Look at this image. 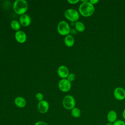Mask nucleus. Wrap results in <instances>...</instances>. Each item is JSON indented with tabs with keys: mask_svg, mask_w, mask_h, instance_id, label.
Instances as JSON below:
<instances>
[{
	"mask_svg": "<svg viewBox=\"0 0 125 125\" xmlns=\"http://www.w3.org/2000/svg\"><path fill=\"white\" fill-rule=\"evenodd\" d=\"M65 17L72 22H76L80 18L79 12L74 9H68L66 10L64 13Z\"/></svg>",
	"mask_w": 125,
	"mask_h": 125,
	"instance_id": "nucleus-3",
	"label": "nucleus"
},
{
	"mask_svg": "<svg viewBox=\"0 0 125 125\" xmlns=\"http://www.w3.org/2000/svg\"><path fill=\"white\" fill-rule=\"evenodd\" d=\"M57 31L62 36H67L70 32V27L67 22L64 21H60L57 25Z\"/></svg>",
	"mask_w": 125,
	"mask_h": 125,
	"instance_id": "nucleus-4",
	"label": "nucleus"
},
{
	"mask_svg": "<svg viewBox=\"0 0 125 125\" xmlns=\"http://www.w3.org/2000/svg\"><path fill=\"white\" fill-rule=\"evenodd\" d=\"M80 1L79 0H68L67 2L71 4H75Z\"/></svg>",
	"mask_w": 125,
	"mask_h": 125,
	"instance_id": "nucleus-22",
	"label": "nucleus"
},
{
	"mask_svg": "<svg viewBox=\"0 0 125 125\" xmlns=\"http://www.w3.org/2000/svg\"><path fill=\"white\" fill-rule=\"evenodd\" d=\"M64 42L66 46L70 47L73 46V45L74 44L75 39L72 35L69 34L65 37Z\"/></svg>",
	"mask_w": 125,
	"mask_h": 125,
	"instance_id": "nucleus-14",
	"label": "nucleus"
},
{
	"mask_svg": "<svg viewBox=\"0 0 125 125\" xmlns=\"http://www.w3.org/2000/svg\"><path fill=\"white\" fill-rule=\"evenodd\" d=\"M62 104L64 108L67 110H71L75 107L76 101L72 96L68 95L64 97Z\"/></svg>",
	"mask_w": 125,
	"mask_h": 125,
	"instance_id": "nucleus-5",
	"label": "nucleus"
},
{
	"mask_svg": "<svg viewBox=\"0 0 125 125\" xmlns=\"http://www.w3.org/2000/svg\"><path fill=\"white\" fill-rule=\"evenodd\" d=\"M15 105L19 108H23L26 105V101L25 99L21 96H18L14 100Z\"/></svg>",
	"mask_w": 125,
	"mask_h": 125,
	"instance_id": "nucleus-12",
	"label": "nucleus"
},
{
	"mask_svg": "<svg viewBox=\"0 0 125 125\" xmlns=\"http://www.w3.org/2000/svg\"><path fill=\"white\" fill-rule=\"evenodd\" d=\"M35 97H36V100L39 102H40V101H42L43 100V95L41 92L37 93L36 94Z\"/></svg>",
	"mask_w": 125,
	"mask_h": 125,
	"instance_id": "nucleus-18",
	"label": "nucleus"
},
{
	"mask_svg": "<svg viewBox=\"0 0 125 125\" xmlns=\"http://www.w3.org/2000/svg\"><path fill=\"white\" fill-rule=\"evenodd\" d=\"M88 0H81L80 1L82 2V3H84V2H86L87 1H88Z\"/></svg>",
	"mask_w": 125,
	"mask_h": 125,
	"instance_id": "nucleus-26",
	"label": "nucleus"
},
{
	"mask_svg": "<svg viewBox=\"0 0 125 125\" xmlns=\"http://www.w3.org/2000/svg\"><path fill=\"white\" fill-rule=\"evenodd\" d=\"M92 5H94V4H96V3H97L98 2H99V0H90L89 1Z\"/></svg>",
	"mask_w": 125,
	"mask_h": 125,
	"instance_id": "nucleus-23",
	"label": "nucleus"
},
{
	"mask_svg": "<svg viewBox=\"0 0 125 125\" xmlns=\"http://www.w3.org/2000/svg\"><path fill=\"white\" fill-rule=\"evenodd\" d=\"M37 108L39 112L42 114H45L49 109V104L46 100H42L39 102L37 105Z\"/></svg>",
	"mask_w": 125,
	"mask_h": 125,
	"instance_id": "nucleus-7",
	"label": "nucleus"
},
{
	"mask_svg": "<svg viewBox=\"0 0 125 125\" xmlns=\"http://www.w3.org/2000/svg\"><path fill=\"white\" fill-rule=\"evenodd\" d=\"M58 87L61 91L67 92L70 90L71 83L67 79H62L58 83Z\"/></svg>",
	"mask_w": 125,
	"mask_h": 125,
	"instance_id": "nucleus-6",
	"label": "nucleus"
},
{
	"mask_svg": "<svg viewBox=\"0 0 125 125\" xmlns=\"http://www.w3.org/2000/svg\"><path fill=\"white\" fill-rule=\"evenodd\" d=\"M105 125H113V123H110V122H107Z\"/></svg>",
	"mask_w": 125,
	"mask_h": 125,
	"instance_id": "nucleus-25",
	"label": "nucleus"
},
{
	"mask_svg": "<svg viewBox=\"0 0 125 125\" xmlns=\"http://www.w3.org/2000/svg\"><path fill=\"white\" fill-rule=\"evenodd\" d=\"M57 73L60 78L62 79H66L69 74V71L66 66L62 65L58 67Z\"/></svg>",
	"mask_w": 125,
	"mask_h": 125,
	"instance_id": "nucleus-9",
	"label": "nucleus"
},
{
	"mask_svg": "<svg viewBox=\"0 0 125 125\" xmlns=\"http://www.w3.org/2000/svg\"><path fill=\"white\" fill-rule=\"evenodd\" d=\"M19 22L22 26L26 27L31 24V19L28 15L24 14L20 16L19 18Z\"/></svg>",
	"mask_w": 125,
	"mask_h": 125,
	"instance_id": "nucleus-11",
	"label": "nucleus"
},
{
	"mask_svg": "<svg viewBox=\"0 0 125 125\" xmlns=\"http://www.w3.org/2000/svg\"><path fill=\"white\" fill-rule=\"evenodd\" d=\"M75 78H76V76L74 73H69V75L68 76L66 79L70 82H72L75 79Z\"/></svg>",
	"mask_w": 125,
	"mask_h": 125,
	"instance_id": "nucleus-19",
	"label": "nucleus"
},
{
	"mask_svg": "<svg viewBox=\"0 0 125 125\" xmlns=\"http://www.w3.org/2000/svg\"><path fill=\"white\" fill-rule=\"evenodd\" d=\"M95 12V7L89 1L81 3L79 7V13L84 17L91 16Z\"/></svg>",
	"mask_w": 125,
	"mask_h": 125,
	"instance_id": "nucleus-1",
	"label": "nucleus"
},
{
	"mask_svg": "<svg viewBox=\"0 0 125 125\" xmlns=\"http://www.w3.org/2000/svg\"><path fill=\"white\" fill-rule=\"evenodd\" d=\"M11 28L16 31H19L21 28L20 23L17 20H13L10 23Z\"/></svg>",
	"mask_w": 125,
	"mask_h": 125,
	"instance_id": "nucleus-17",
	"label": "nucleus"
},
{
	"mask_svg": "<svg viewBox=\"0 0 125 125\" xmlns=\"http://www.w3.org/2000/svg\"><path fill=\"white\" fill-rule=\"evenodd\" d=\"M34 125H49L47 123L42 121H39L36 122Z\"/></svg>",
	"mask_w": 125,
	"mask_h": 125,
	"instance_id": "nucleus-21",
	"label": "nucleus"
},
{
	"mask_svg": "<svg viewBox=\"0 0 125 125\" xmlns=\"http://www.w3.org/2000/svg\"><path fill=\"white\" fill-rule=\"evenodd\" d=\"M113 125H125V122L121 120H117L113 123Z\"/></svg>",
	"mask_w": 125,
	"mask_h": 125,
	"instance_id": "nucleus-20",
	"label": "nucleus"
},
{
	"mask_svg": "<svg viewBox=\"0 0 125 125\" xmlns=\"http://www.w3.org/2000/svg\"><path fill=\"white\" fill-rule=\"evenodd\" d=\"M15 38L16 40L19 43H23L26 41L27 36L26 33L21 30L16 31L15 34Z\"/></svg>",
	"mask_w": 125,
	"mask_h": 125,
	"instance_id": "nucleus-10",
	"label": "nucleus"
},
{
	"mask_svg": "<svg viewBox=\"0 0 125 125\" xmlns=\"http://www.w3.org/2000/svg\"><path fill=\"white\" fill-rule=\"evenodd\" d=\"M75 27L76 30L79 32H83L85 29V26L84 23L80 21H77L75 23Z\"/></svg>",
	"mask_w": 125,
	"mask_h": 125,
	"instance_id": "nucleus-15",
	"label": "nucleus"
},
{
	"mask_svg": "<svg viewBox=\"0 0 125 125\" xmlns=\"http://www.w3.org/2000/svg\"><path fill=\"white\" fill-rule=\"evenodd\" d=\"M106 117L108 122L114 123L117 120V113L115 110H111L107 113Z\"/></svg>",
	"mask_w": 125,
	"mask_h": 125,
	"instance_id": "nucleus-13",
	"label": "nucleus"
},
{
	"mask_svg": "<svg viewBox=\"0 0 125 125\" xmlns=\"http://www.w3.org/2000/svg\"><path fill=\"white\" fill-rule=\"evenodd\" d=\"M28 6V3L25 0H16L14 2L13 8L16 14L22 15L27 10Z\"/></svg>",
	"mask_w": 125,
	"mask_h": 125,
	"instance_id": "nucleus-2",
	"label": "nucleus"
},
{
	"mask_svg": "<svg viewBox=\"0 0 125 125\" xmlns=\"http://www.w3.org/2000/svg\"><path fill=\"white\" fill-rule=\"evenodd\" d=\"M122 116H123V117L124 119L125 120V109L124 110V111H123V112Z\"/></svg>",
	"mask_w": 125,
	"mask_h": 125,
	"instance_id": "nucleus-24",
	"label": "nucleus"
},
{
	"mask_svg": "<svg viewBox=\"0 0 125 125\" xmlns=\"http://www.w3.org/2000/svg\"><path fill=\"white\" fill-rule=\"evenodd\" d=\"M115 98L118 101H122L125 99V89L121 87H116L113 92Z\"/></svg>",
	"mask_w": 125,
	"mask_h": 125,
	"instance_id": "nucleus-8",
	"label": "nucleus"
},
{
	"mask_svg": "<svg viewBox=\"0 0 125 125\" xmlns=\"http://www.w3.org/2000/svg\"><path fill=\"white\" fill-rule=\"evenodd\" d=\"M71 114L73 117L77 118L80 117L81 115V111L80 108L75 107L71 110Z\"/></svg>",
	"mask_w": 125,
	"mask_h": 125,
	"instance_id": "nucleus-16",
	"label": "nucleus"
}]
</instances>
